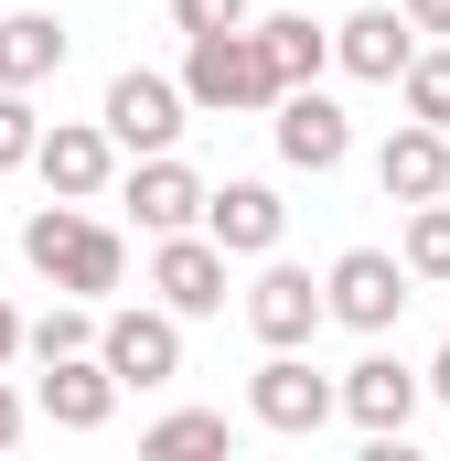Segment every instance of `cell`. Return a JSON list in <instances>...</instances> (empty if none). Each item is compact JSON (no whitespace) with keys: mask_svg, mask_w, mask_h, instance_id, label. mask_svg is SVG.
<instances>
[{"mask_svg":"<svg viewBox=\"0 0 450 461\" xmlns=\"http://www.w3.org/2000/svg\"><path fill=\"white\" fill-rule=\"evenodd\" d=\"M43 150V108H32V86H0V172H22Z\"/></svg>","mask_w":450,"mask_h":461,"instance_id":"obj_23","label":"cell"},{"mask_svg":"<svg viewBox=\"0 0 450 461\" xmlns=\"http://www.w3.org/2000/svg\"><path fill=\"white\" fill-rule=\"evenodd\" d=\"M429 397H440V408H450V344L429 354Z\"/></svg>","mask_w":450,"mask_h":461,"instance_id":"obj_28","label":"cell"},{"mask_svg":"<svg viewBox=\"0 0 450 461\" xmlns=\"http://www.w3.org/2000/svg\"><path fill=\"white\" fill-rule=\"evenodd\" d=\"M150 290L183 312V322H204V312H225V247L204 226H183V236H150Z\"/></svg>","mask_w":450,"mask_h":461,"instance_id":"obj_9","label":"cell"},{"mask_svg":"<svg viewBox=\"0 0 450 461\" xmlns=\"http://www.w3.org/2000/svg\"><path fill=\"white\" fill-rule=\"evenodd\" d=\"M397 97H408V118H429V129H450V43H440V54H408Z\"/></svg>","mask_w":450,"mask_h":461,"instance_id":"obj_22","label":"cell"},{"mask_svg":"<svg viewBox=\"0 0 450 461\" xmlns=\"http://www.w3.org/2000/svg\"><path fill=\"white\" fill-rule=\"evenodd\" d=\"M279 226H290V204L268 183H215L204 194V236H215L225 258H279Z\"/></svg>","mask_w":450,"mask_h":461,"instance_id":"obj_15","label":"cell"},{"mask_svg":"<svg viewBox=\"0 0 450 461\" xmlns=\"http://www.w3.org/2000/svg\"><path fill=\"white\" fill-rule=\"evenodd\" d=\"M22 354H32V365H65V354H97V301H76V290H65V301H54L43 322H22Z\"/></svg>","mask_w":450,"mask_h":461,"instance_id":"obj_19","label":"cell"},{"mask_svg":"<svg viewBox=\"0 0 450 461\" xmlns=\"http://www.w3.org/2000/svg\"><path fill=\"white\" fill-rule=\"evenodd\" d=\"M32 408H43L54 429H108V408H118V375H108V354H65V365H43Z\"/></svg>","mask_w":450,"mask_h":461,"instance_id":"obj_16","label":"cell"},{"mask_svg":"<svg viewBox=\"0 0 450 461\" xmlns=\"http://www.w3.org/2000/svg\"><path fill=\"white\" fill-rule=\"evenodd\" d=\"M108 140L118 150H140V161H150V150H172V140H183V118H194V97H183V76H150V65H129V76H108Z\"/></svg>","mask_w":450,"mask_h":461,"instance_id":"obj_5","label":"cell"},{"mask_svg":"<svg viewBox=\"0 0 450 461\" xmlns=\"http://www.w3.org/2000/svg\"><path fill=\"white\" fill-rule=\"evenodd\" d=\"M11 440H22V397L0 386V451H11Z\"/></svg>","mask_w":450,"mask_h":461,"instance_id":"obj_26","label":"cell"},{"mask_svg":"<svg viewBox=\"0 0 450 461\" xmlns=\"http://www.w3.org/2000/svg\"><path fill=\"white\" fill-rule=\"evenodd\" d=\"M65 65V22L43 11H0V86H43Z\"/></svg>","mask_w":450,"mask_h":461,"instance_id":"obj_17","label":"cell"},{"mask_svg":"<svg viewBox=\"0 0 450 461\" xmlns=\"http://www.w3.org/2000/svg\"><path fill=\"white\" fill-rule=\"evenodd\" d=\"M11 354H22V312L0 301V365H11Z\"/></svg>","mask_w":450,"mask_h":461,"instance_id":"obj_27","label":"cell"},{"mask_svg":"<svg viewBox=\"0 0 450 461\" xmlns=\"http://www.w3.org/2000/svg\"><path fill=\"white\" fill-rule=\"evenodd\" d=\"M22 258H32V279H54V290H76V301H108L118 279H129V247H118V226H97L86 204H32L22 215Z\"/></svg>","mask_w":450,"mask_h":461,"instance_id":"obj_2","label":"cell"},{"mask_svg":"<svg viewBox=\"0 0 450 461\" xmlns=\"http://www.w3.org/2000/svg\"><path fill=\"white\" fill-rule=\"evenodd\" d=\"M418 375H429V365H418ZM418 375H408L397 354H364V365L343 375V419H354L364 440H397V429L418 419Z\"/></svg>","mask_w":450,"mask_h":461,"instance_id":"obj_14","label":"cell"},{"mask_svg":"<svg viewBox=\"0 0 450 461\" xmlns=\"http://www.w3.org/2000/svg\"><path fill=\"white\" fill-rule=\"evenodd\" d=\"M333 408H343V386H333V375H311L301 344H268V365L247 375V419H257V429H279V440H311Z\"/></svg>","mask_w":450,"mask_h":461,"instance_id":"obj_3","label":"cell"},{"mask_svg":"<svg viewBox=\"0 0 450 461\" xmlns=\"http://www.w3.org/2000/svg\"><path fill=\"white\" fill-rule=\"evenodd\" d=\"M408 279H450V204H408Z\"/></svg>","mask_w":450,"mask_h":461,"instance_id":"obj_21","label":"cell"},{"mask_svg":"<svg viewBox=\"0 0 450 461\" xmlns=\"http://www.w3.org/2000/svg\"><path fill=\"white\" fill-rule=\"evenodd\" d=\"M322 322H333V290H322L311 268L268 258V268L247 279V333H257V344H311Z\"/></svg>","mask_w":450,"mask_h":461,"instance_id":"obj_7","label":"cell"},{"mask_svg":"<svg viewBox=\"0 0 450 461\" xmlns=\"http://www.w3.org/2000/svg\"><path fill=\"white\" fill-rule=\"evenodd\" d=\"M32 172H43V194L97 204V194L118 183V140H108V118H54V129H43V150H32Z\"/></svg>","mask_w":450,"mask_h":461,"instance_id":"obj_8","label":"cell"},{"mask_svg":"<svg viewBox=\"0 0 450 461\" xmlns=\"http://www.w3.org/2000/svg\"><path fill=\"white\" fill-rule=\"evenodd\" d=\"M183 97H194L204 118H247V108H279L290 76H279L268 32L236 22V32H183Z\"/></svg>","mask_w":450,"mask_h":461,"instance_id":"obj_1","label":"cell"},{"mask_svg":"<svg viewBox=\"0 0 450 461\" xmlns=\"http://www.w3.org/2000/svg\"><path fill=\"white\" fill-rule=\"evenodd\" d=\"M322 290H333V322H354V333H397V312H408V258H397V247H343Z\"/></svg>","mask_w":450,"mask_h":461,"instance_id":"obj_6","label":"cell"},{"mask_svg":"<svg viewBox=\"0 0 450 461\" xmlns=\"http://www.w3.org/2000/svg\"><path fill=\"white\" fill-rule=\"evenodd\" d=\"M97 354H108L118 386H172L183 375V312L172 301H129V312L97 322Z\"/></svg>","mask_w":450,"mask_h":461,"instance_id":"obj_4","label":"cell"},{"mask_svg":"<svg viewBox=\"0 0 450 461\" xmlns=\"http://www.w3.org/2000/svg\"><path fill=\"white\" fill-rule=\"evenodd\" d=\"M204 194H215V183H194V161H172V150H150V161L118 183V204H129V226H140V236L204 226Z\"/></svg>","mask_w":450,"mask_h":461,"instance_id":"obj_11","label":"cell"},{"mask_svg":"<svg viewBox=\"0 0 450 461\" xmlns=\"http://www.w3.org/2000/svg\"><path fill=\"white\" fill-rule=\"evenodd\" d=\"M236 429H225V408H172L161 429H150V451L161 461H194V451H225Z\"/></svg>","mask_w":450,"mask_h":461,"instance_id":"obj_20","label":"cell"},{"mask_svg":"<svg viewBox=\"0 0 450 461\" xmlns=\"http://www.w3.org/2000/svg\"><path fill=\"white\" fill-rule=\"evenodd\" d=\"M397 11H408L418 32H450V0H397Z\"/></svg>","mask_w":450,"mask_h":461,"instance_id":"obj_25","label":"cell"},{"mask_svg":"<svg viewBox=\"0 0 450 461\" xmlns=\"http://www.w3.org/2000/svg\"><path fill=\"white\" fill-rule=\"evenodd\" d=\"M375 183H386V204H440V194H450V129H429V118L386 129Z\"/></svg>","mask_w":450,"mask_h":461,"instance_id":"obj_13","label":"cell"},{"mask_svg":"<svg viewBox=\"0 0 450 461\" xmlns=\"http://www.w3.org/2000/svg\"><path fill=\"white\" fill-rule=\"evenodd\" d=\"M268 129H279V161H290V172H343V161H354V118H343L322 86H290V97L268 108Z\"/></svg>","mask_w":450,"mask_h":461,"instance_id":"obj_10","label":"cell"},{"mask_svg":"<svg viewBox=\"0 0 450 461\" xmlns=\"http://www.w3.org/2000/svg\"><path fill=\"white\" fill-rule=\"evenodd\" d=\"M172 22L183 32H236V22H257V0H172Z\"/></svg>","mask_w":450,"mask_h":461,"instance_id":"obj_24","label":"cell"},{"mask_svg":"<svg viewBox=\"0 0 450 461\" xmlns=\"http://www.w3.org/2000/svg\"><path fill=\"white\" fill-rule=\"evenodd\" d=\"M408 54H418V22H408V11H386V0L333 22V65H343V76H364V86H397V76H408Z\"/></svg>","mask_w":450,"mask_h":461,"instance_id":"obj_12","label":"cell"},{"mask_svg":"<svg viewBox=\"0 0 450 461\" xmlns=\"http://www.w3.org/2000/svg\"><path fill=\"white\" fill-rule=\"evenodd\" d=\"M257 32H268V54H279V76H290V86H322V65H333V32H322L311 11H268Z\"/></svg>","mask_w":450,"mask_h":461,"instance_id":"obj_18","label":"cell"}]
</instances>
